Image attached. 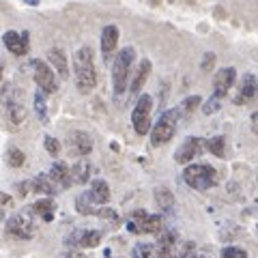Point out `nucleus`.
<instances>
[{"label":"nucleus","mask_w":258,"mask_h":258,"mask_svg":"<svg viewBox=\"0 0 258 258\" xmlns=\"http://www.w3.org/2000/svg\"><path fill=\"white\" fill-rule=\"evenodd\" d=\"M74 74H76V86L80 93H91L97 86V71H95V56L88 45L80 47L74 54Z\"/></svg>","instance_id":"obj_1"},{"label":"nucleus","mask_w":258,"mask_h":258,"mask_svg":"<svg viewBox=\"0 0 258 258\" xmlns=\"http://www.w3.org/2000/svg\"><path fill=\"white\" fill-rule=\"evenodd\" d=\"M183 179L191 189L207 191L220 183V174H217L215 168L209 166V164H191V166L185 168Z\"/></svg>","instance_id":"obj_2"},{"label":"nucleus","mask_w":258,"mask_h":258,"mask_svg":"<svg viewBox=\"0 0 258 258\" xmlns=\"http://www.w3.org/2000/svg\"><path fill=\"white\" fill-rule=\"evenodd\" d=\"M134 56H136L134 47H123V50L116 54L114 67H112V86H114V97H120L125 93L127 78H129V71H132V64H134Z\"/></svg>","instance_id":"obj_3"},{"label":"nucleus","mask_w":258,"mask_h":258,"mask_svg":"<svg viewBox=\"0 0 258 258\" xmlns=\"http://www.w3.org/2000/svg\"><path fill=\"white\" fill-rule=\"evenodd\" d=\"M179 118H181V110H168L159 116V120L151 129V144L153 147H161V144L170 142L174 138Z\"/></svg>","instance_id":"obj_4"},{"label":"nucleus","mask_w":258,"mask_h":258,"mask_svg":"<svg viewBox=\"0 0 258 258\" xmlns=\"http://www.w3.org/2000/svg\"><path fill=\"white\" fill-rule=\"evenodd\" d=\"M127 230L134 235H157L159 230H164V217L161 215H149L147 211H134L129 215Z\"/></svg>","instance_id":"obj_5"},{"label":"nucleus","mask_w":258,"mask_h":258,"mask_svg":"<svg viewBox=\"0 0 258 258\" xmlns=\"http://www.w3.org/2000/svg\"><path fill=\"white\" fill-rule=\"evenodd\" d=\"M3 103L7 110V116L13 125H22L26 118V108H24V99L22 93L15 84H5L3 86Z\"/></svg>","instance_id":"obj_6"},{"label":"nucleus","mask_w":258,"mask_h":258,"mask_svg":"<svg viewBox=\"0 0 258 258\" xmlns=\"http://www.w3.org/2000/svg\"><path fill=\"white\" fill-rule=\"evenodd\" d=\"M151 112H153L151 95H140L132 112V125L138 136H147L151 132Z\"/></svg>","instance_id":"obj_7"},{"label":"nucleus","mask_w":258,"mask_h":258,"mask_svg":"<svg viewBox=\"0 0 258 258\" xmlns=\"http://www.w3.org/2000/svg\"><path fill=\"white\" fill-rule=\"evenodd\" d=\"M30 69H32V76H35L37 86L41 88L45 95H52V93L58 91V80H56V74L45 60L32 58L30 60Z\"/></svg>","instance_id":"obj_8"},{"label":"nucleus","mask_w":258,"mask_h":258,"mask_svg":"<svg viewBox=\"0 0 258 258\" xmlns=\"http://www.w3.org/2000/svg\"><path fill=\"white\" fill-rule=\"evenodd\" d=\"M7 232L9 235H13V237H18V239H32L35 237V232H37V226L32 224V220H28L26 215H22V213H18V215H13L9 222H7Z\"/></svg>","instance_id":"obj_9"},{"label":"nucleus","mask_w":258,"mask_h":258,"mask_svg":"<svg viewBox=\"0 0 258 258\" xmlns=\"http://www.w3.org/2000/svg\"><path fill=\"white\" fill-rule=\"evenodd\" d=\"M3 43L5 47L9 50L13 56H26L28 54V47H30V39H28V32H15L9 30L3 35Z\"/></svg>","instance_id":"obj_10"},{"label":"nucleus","mask_w":258,"mask_h":258,"mask_svg":"<svg viewBox=\"0 0 258 258\" xmlns=\"http://www.w3.org/2000/svg\"><path fill=\"white\" fill-rule=\"evenodd\" d=\"M101 243V232L99 230H76L67 237V245L76 249H88L97 247Z\"/></svg>","instance_id":"obj_11"},{"label":"nucleus","mask_w":258,"mask_h":258,"mask_svg":"<svg viewBox=\"0 0 258 258\" xmlns=\"http://www.w3.org/2000/svg\"><path fill=\"white\" fill-rule=\"evenodd\" d=\"M203 149H205V142L200 140V138H187L179 149H176V153H174V161L176 164H189L191 159H196L200 153H203Z\"/></svg>","instance_id":"obj_12"},{"label":"nucleus","mask_w":258,"mask_h":258,"mask_svg":"<svg viewBox=\"0 0 258 258\" xmlns=\"http://www.w3.org/2000/svg\"><path fill=\"white\" fill-rule=\"evenodd\" d=\"M235 80H237V71L232 69V67H224V69H220L215 74V78H213V95L215 97H222L224 95H228V91L232 88V84H235Z\"/></svg>","instance_id":"obj_13"},{"label":"nucleus","mask_w":258,"mask_h":258,"mask_svg":"<svg viewBox=\"0 0 258 258\" xmlns=\"http://www.w3.org/2000/svg\"><path fill=\"white\" fill-rule=\"evenodd\" d=\"M47 176L56 183V187H71L74 179H71V168L64 164V161H54Z\"/></svg>","instance_id":"obj_14"},{"label":"nucleus","mask_w":258,"mask_h":258,"mask_svg":"<svg viewBox=\"0 0 258 258\" xmlns=\"http://www.w3.org/2000/svg\"><path fill=\"white\" fill-rule=\"evenodd\" d=\"M258 93V82L256 78L252 74L243 76V80H241V86H239V93L235 97V103H239V106H243V103H247L252 97Z\"/></svg>","instance_id":"obj_15"},{"label":"nucleus","mask_w":258,"mask_h":258,"mask_svg":"<svg viewBox=\"0 0 258 258\" xmlns=\"http://www.w3.org/2000/svg\"><path fill=\"white\" fill-rule=\"evenodd\" d=\"M28 185H30V191H37V194H45V196H54L56 191V183L50 179L47 174H37L28 179Z\"/></svg>","instance_id":"obj_16"},{"label":"nucleus","mask_w":258,"mask_h":258,"mask_svg":"<svg viewBox=\"0 0 258 258\" xmlns=\"http://www.w3.org/2000/svg\"><path fill=\"white\" fill-rule=\"evenodd\" d=\"M116 45H118V28L116 26H106L101 30V52L106 58H110V54L116 50Z\"/></svg>","instance_id":"obj_17"},{"label":"nucleus","mask_w":258,"mask_h":258,"mask_svg":"<svg viewBox=\"0 0 258 258\" xmlns=\"http://www.w3.org/2000/svg\"><path fill=\"white\" fill-rule=\"evenodd\" d=\"M30 211L39 215L43 222H52L54 220V215H56V205H54V200L52 198H41V200H37L35 205L30 207Z\"/></svg>","instance_id":"obj_18"},{"label":"nucleus","mask_w":258,"mask_h":258,"mask_svg":"<svg viewBox=\"0 0 258 258\" xmlns=\"http://www.w3.org/2000/svg\"><path fill=\"white\" fill-rule=\"evenodd\" d=\"M47 60L54 64L56 74H58L60 78L67 80V76H69V67H67V58H64V52L60 50V47H52V50L47 52Z\"/></svg>","instance_id":"obj_19"},{"label":"nucleus","mask_w":258,"mask_h":258,"mask_svg":"<svg viewBox=\"0 0 258 258\" xmlns=\"http://www.w3.org/2000/svg\"><path fill=\"white\" fill-rule=\"evenodd\" d=\"M71 147H74L76 155H88L93 151V140L84 132H74L71 134Z\"/></svg>","instance_id":"obj_20"},{"label":"nucleus","mask_w":258,"mask_h":258,"mask_svg":"<svg viewBox=\"0 0 258 258\" xmlns=\"http://www.w3.org/2000/svg\"><path fill=\"white\" fill-rule=\"evenodd\" d=\"M88 194L93 196V200L97 205H108L110 203V187H108V183L103 179H95L91 183V189H88Z\"/></svg>","instance_id":"obj_21"},{"label":"nucleus","mask_w":258,"mask_h":258,"mask_svg":"<svg viewBox=\"0 0 258 258\" xmlns=\"http://www.w3.org/2000/svg\"><path fill=\"white\" fill-rule=\"evenodd\" d=\"M149 74H151V60H142V62H140V67H138V71H136V76H134L132 95H138V93L142 91V86H144V82H147Z\"/></svg>","instance_id":"obj_22"},{"label":"nucleus","mask_w":258,"mask_h":258,"mask_svg":"<svg viewBox=\"0 0 258 258\" xmlns=\"http://www.w3.org/2000/svg\"><path fill=\"white\" fill-rule=\"evenodd\" d=\"M155 203H157V207L161 209V211L170 213L172 209H174V196H172V191L166 189V187H157L155 189Z\"/></svg>","instance_id":"obj_23"},{"label":"nucleus","mask_w":258,"mask_h":258,"mask_svg":"<svg viewBox=\"0 0 258 258\" xmlns=\"http://www.w3.org/2000/svg\"><path fill=\"white\" fill-rule=\"evenodd\" d=\"M71 179H74V183H78V185H82V183H86L88 179H91V164L88 161H78V164L71 168Z\"/></svg>","instance_id":"obj_24"},{"label":"nucleus","mask_w":258,"mask_h":258,"mask_svg":"<svg viewBox=\"0 0 258 258\" xmlns=\"http://www.w3.org/2000/svg\"><path fill=\"white\" fill-rule=\"evenodd\" d=\"M76 207H78V211L84 213V215H95L97 213V203L93 200V196L88 191L76 198Z\"/></svg>","instance_id":"obj_25"},{"label":"nucleus","mask_w":258,"mask_h":258,"mask_svg":"<svg viewBox=\"0 0 258 258\" xmlns=\"http://www.w3.org/2000/svg\"><path fill=\"white\" fill-rule=\"evenodd\" d=\"M35 114L41 123H47V106H45V93L39 88L35 93Z\"/></svg>","instance_id":"obj_26"},{"label":"nucleus","mask_w":258,"mask_h":258,"mask_svg":"<svg viewBox=\"0 0 258 258\" xmlns=\"http://www.w3.org/2000/svg\"><path fill=\"white\" fill-rule=\"evenodd\" d=\"M205 147L211 151L215 157H224V155H226V138H224V136H215V138L207 140Z\"/></svg>","instance_id":"obj_27"},{"label":"nucleus","mask_w":258,"mask_h":258,"mask_svg":"<svg viewBox=\"0 0 258 258\" xmlns=\"http://www.w3.org/2000/svg\"><path fill=\"white\" fill-rule=\"evenodd\" d=\"M24 161H26V155L20 151V149H9L7 151V164H9L11 168H22L24 166Z\"/></svg>","instance_id":"obj_28"},{"label":"nucleus","mask_w":258,"mask_h":258,"mask_svg":"<svg viewBox=\"0 0 258 258\" xmlns=\"http://www.w3.org/2000/svg\"><path fill=\"white\" fill-rule=\"evenodd\" d=\"M134 258H157V249L151 243H138L134 247Z\"/></svg>","instance_id":"obj_29"},{"label":"nucleus","mask_w":258,"mask_h":258,"mask_svg":"<svg viewBox=\"0 0 258 258\" xmlns=\"http://www.w3.org/2000/svg\"><path fill=\"white\" fill-rule=\"evenodd\" d=\"M157 258H179L176 243H157Z\"/></svg>","instance_id":"obj_30"},{"label":"nucleus","mask_w":258,"mask_h":258,"mask_svg":"<svg viewBox=\"0 0 258 258\" xmlns=\"http://www.w3.org/2000/svg\"><path fill=\"white\" fill-rule=\"evenodd\" d=\"M43 147H45V151L50 153V155H58V153H60V142L56 138H52V136H45Z\"/></svg>","instance_id":"obj_31"},{"label":"nucleus","mask_w":258,"mask_h":258,"mask_svg":"<svg viewBox=\"0 0 258 258\" xmlns=\"http://www.w3.org/2000/svg\"><path fill=\"white\" fill-rule=\"evenodd\" d=\"M222 258H247L245 254V249H241V247H224L222 249Z\"/></svg>","instance_id":"obj_32"},{"label":"nucleus","mask_w":258,"mask_h":258,"mask_svg":"<svg viewBox=\"0 0 258 258\" xmlns=\"http://www.w3.org/2000/svg\"><path fill=\"white\" fill-rule=\"evenodd\" d=\"M200 103H203V99H200L198 95H194V97H187V99L183 101L181 110H183V112H194V110H196V108L200 106Z\"/></svg>","instance_id":"obj_33"},{"label":"nucleus","mask_w":258,"mask_h":258,"mask_svg":"<svg viewBox=\"0 0 258 258\" xmlns=\"http://www.w3.org/2000/svg\"><path fill=\"white\" fill-rule=\"evenodd\" d=\"M222 108V103H220V97H211V99H209L207 103H205V106H203V112H205V114H213V112H217V110H220Z\"/></svg>","instance_id":"obj_34"},{"label":"nucleus","mask_w":258,"mask_h":258,"mask_svg":"<svg viewBox=\"0 0 258 258\" xmlns=\"http://www.w3.org/2000/svg\"><path fill=\"white\" fill-rule=\"evenodd\" d=\"M215 62V54H211V52H209L207 56H205V62H203V69L205 71H209V69H211V64Z\"/></svg>","instance_id":"obj_35"},{"label":"nucleus","mask_w":258,"mask_h":258,"mask_svg":"<svg viewBox=\"0 0 258 258\" xmlns=\"http://www.w3.org/2000/svg\"><path fill=\"white\" fill-rule=\"evenodd\" d=\"M62 258H88V256L82 254V249H71V252H67Z\"/></svg>","instance_id":"obj_36"},{"label":"nucleus","mask_w":258,"mask_h":258,"mask_svg":"<svg viewBox=\"0 0 258 258\" xmlns=\"http://www.w3.org/2000/svg\"><path fill=\"white\" fill-rule=\"evenodd\" d=\"M0 203H3L5 207H11V205H13V198H9V196H5V194H0Z\"/></svg>","instance_id":"obj_37"},{"label":"nucleus","mask_w":258,"mask_h":258,"mask_svg":"<svg viewBox=\"0 0 258 258\" xmlns=\"http://www.w3.org/2000/svg\"><path fill=\"white\" fill-rule=\"evenodd\" d=\"M252 132L258 134V112H254V114H252Z\"/></svg>","instance_id":"obj_38"},{"label":"nucleus","mask_w":258,"mask_h":258,"mask_svg":"<svg viewBox=\"0 0 258 258\" xmlns=\"http://www.w3.org/2000/svg\"><path fill=\"white\" fill-rule=\"evenodd\" d=\"M3 69H5V62H3V58H0V76H3Z\"/></svg>","instance_id":"obj_39"},{"label":"nucleus","mask_w":258,"mask_h":258,"mask_svg":"<svg viewBox=\"0 0 258 258\" xmlns=\"http://www.w3.org/2000/svg\"><path fill=\"white\" fill-rule=\"evenodd\" d=\"M194 258H209V256H200V254H196V256H194Z\"/></svg>","instance_id":"obj_40"},{"label":"nucleus","mask_w":258,"mask_h":258,"mask_svg":"<svg viewBox=\"0 0 258 258\" xmlns=\"http://www.w3.org/2000/svg\"><path fill=\"white\" fill-rule=\"evenodd\" d=\"M256 230H258V228H256Z\"/></svg>","instance_id":"obj_41"}]
</instances>
